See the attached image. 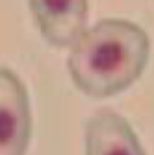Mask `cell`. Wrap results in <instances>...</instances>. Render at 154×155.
Segmentation results:
<instances>
[{
    "instance_id": "cell-3",
    "label": "cell",
    "mask_w": 154,
    "mask_h": 155,
    "mask_svg": "<svg viewBox=\"0 0 154 155\" xmlns=\"http://www.w3.org/2000/svg\"><path fill=\"white\" fill-rule=\"evenodd\" d=\"M43 38L53 47H71L88 27V0H27Z\"/></svg>"
},
{
    "instance_id": "cell-4",
    "label": "cell",
    "mask_w": 154,
    "mask_h": 155,
    "mask_svg": "<svg viewBox=\"0 0 154 155\" xmlns=\"http://www.w3.org/2000/svg\"><path fill=\"white\" fill-rule=\"evenodd\" d=\"M85 155H147L130 122L103 108L85 122Z\"/></svg>"
},
{
    "instance_id": "cell-1",
    "label": "cell",
    "mask_w": 154,
    "mask_h": 155,
    "mask_svg": "<svg viewBox=\"0 0 154 155\" xmlns=\"http://www.w3.org/2000/svg\"><path fill=\"white\" fill-rule=\"evenodd\" d=\"M151 51L148 33L124 18L88 26L70 47L67 68L76 87L91 98H109L128 89L145 71Z\"/></svg>"
},
{
    "instance_id": "cell-2",
    "label": "cell",
    "mask_w": 154,
    "mask_h": 155,
    "mask_svg": "<svg viewBox=\"0 0 154 155\" xmlns=\"http://www.w3.org/2000/svg\"><path fill=\"white\" fill-rule=\"evenodd\" d=\"M30 136L27 89L12 69L0 66V155H26Z\"/></svg>"
}]
</instances>
